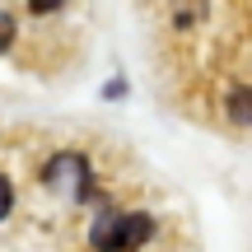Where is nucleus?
I'll return each mask as SVG.
<instances>
[{
  "label": "nucleus",
  "instance_id": "f257e3e1",
  "mask_svg": "<svg viewBox=\"0 0 252 252\" xmlns=\"http://www.w3.org/2000/svg\"><path fill=\"white\" fill-rule=\"evenodd\" d=\"M154 238V220L140 210H103L89 224V248L94 252H140Z\"/></svg>",
  "mask_w": 252,
  "mask_h": 252
},
{
  "label": "nucleus",
  "instance_id": "f03ea898",
  "mask_svg": "<svg viewBox=\"0 0 252 252\" xmlns=\"http://www.w3.org/2000/svg\"><path fill=\"white\" fill-rule=\"evenodd\" d=\"M9 37H14V14H0V52L9 47Z\"/></svg>",
  "mask_w": 252,
  "mask_h": 252
}]
</instances>
